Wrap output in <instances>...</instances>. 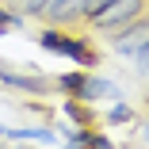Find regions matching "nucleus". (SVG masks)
<instances>
[{
  "label": "nucleus",
  "instance_id": "f257e3e1",
  "mask_svg": "<svg viewBox=\"0 0 149 149\" xmlns=\"http://www.w3.org/2000/svg\"><path fill=\"white\" fill-rule=\"evenodd\" d=\"M138 15H141V0H107V4L88 12V23L96 31H118V27H126Z\"/></svg>",
  "mask_w": 149,
  "mask_h": 149
},
{
  "label": "nucleus",
  "instance_id": "f03ea898",
  "mask_svg": "<svg viewBox=\"0 0 149 149\" xmlns=\"http://www.w3.org/2000/svg\"><path fill=\"white\" fill-rule=\"evenodd\" d=\"M42 46L54 50V54H61V57H73V61H80V65H88V69L96 65V54L88 50L80 38H65V35H57V31H46V35H42Z\"/></svg>",
  "mask_w": 149,
  "mask_h": 149
},
{
  "label": "nucleus",
  "instance_id": "7ed1b4c3",
  "mask_svg": "<svg viewBox=\"0 0 149 149\" xmlns=\"http://www.w3.org/2000/svg\"><path fill=\"white\" fill-rule=\"evenodd\" d=\"M149 46V19L141 23H126V27H118V35H115V54H123V57H138L141 50Z\"/></svg>",
  "mask_w": 149,
  "mask_h": 149
},
{
  "label": "nucleus",
  "instance_id": "20e7f679",
  "mask_svg": "<svg viewBox=\"0 0 149 149\" xmlns=\"http://www.w3.org/2000/svg\"><path fill=\"white\" fill-rule=\"evenodd\" d=\"M88 8H92V0H50V4L42 8V15L54 19V23H65V19L88 15Z\"/></svg>",
  "mask_w": 149,
  "mask_h": 149
},
{
  "label": "nucleus",
  "instance_id": "39448f33",
  "mask_svg": "<svg viewBox=\"0 0 149 149\" xmlns=\"http://www.w3.org/2000/svg\"><path fill=\"white\" fill-rule=\"evenodd\" d=\"M0 84L19 88V92H46V84L38 77H23V73H8V69H0Z\"/></svg>",
  "mask_w": 149,
  "mask_h": 149
},
{
  "label": "nucleus",
  "instance_id": "423d86ee",
  "mask_svg": "<svg viewBox=\"0 0 149 149\" xmlns=\"http://www.w3.org/2000/svg\"><path fill=\"white\" fill-rule=\"evenodd\" d=\"M80 100H100V96H115V84L111 80H96V77H84V84H80V92H77Z\"/></svg>",
  "mask_w": 149,
  "mask_h": 149
},
{
  "label": "nucleus",
  "instance_id": "0eeeda50",
  "mask_svg": "<svg viewBox=\"0 0 149 149\" xmlns=\"http://www.w3.org/2000/svg\"><path fill=\"white\" fill-rule=\"evenodd\" d=\"M80 84H84V73H61V77H57V88H61V92H69V96L80 92Z\"/></svg>",
  "mask_w": 149,
  "mask_h": 149
},
{
  "label": "nucleus",
  "instance_id": "6e6552de",
  "mask_svg": "<svg viewBox=\"0 0 149 149\" xmlns=\"http://www.w3.org/2000/svg\"><path fill=\"white\" fill-rule=\"evenodd\" d=\"M12 138H31V141H54V130H38V126H27V130H4Z\"/></svg>",
  "mask_w": 149,
  "mask_h": 149
},
{
  "label": "nucleus",
  "instance_id": "1a4fd4ad",
  "mask_svg": "<svg viewBox=\"0 0 149 149\" xmlns=\"http://www.w3.org/2000/svg\"><path fill=\"white\" fill-rule=\"evenodd\" d=\"M130 118H134V111H130L126 103H115V107H111V115H107V123H115V126H118V123H130Z\"/></svg>",
  "mask_w": 149,
  "mask_h": 149
},
{
  "label": "nucleus",
  "instance_id": "9d476101",
  "mask_svg": "<svg viewBox=\"0 0 149 149\" xmlns=\"http://www.w3.org/2000/svg\"><path fill=\"white\" fill-rule=\"evenodd\" d=\"M50 4V0H23V8H27V15H42V8Z\"/></svg>",
  "mask_w": 149,
  "mask_h": 149
},
{
  "label": "nucleus",
  "instance_id": "9b49d317",
  "mask_svg": "<svg viewBox=\"0 0 149 149\" xmlns=\"http://www.w3.org/2000/svg\"><path fill=\"white\" fill-rule=\"evenodd\" d=\"M134 61H138V69H141V73H149V46H145V50L134 57Z\"/></svg>",
  "mask_w": 149,
  "mask_h": 149
},
{
  "label": "nucleus",
  "instance_id": "f8f14e48",
  "mask_svg": "<svg viewBox=\"0 0 149 149\" xmlns=\"http://www.w3.org/2000/svg\"><path fill=\"white\" fill-rule=\"evenodd\" d=\"M0 23H4V27H19L23 19H19V15H12V12H0Z\"/></svg>",
  "mask_w": 149,
  "mask_h": 149
},
{
  "label": "nucleus",
  "instance_id": "ddd939ff",
  "mask_svg": "<svg viewBox=\"0 0 149 149\" xmlns=\"http://www.w3.org/2000/svg\"><path fill=\"white\" fill-rule=\"evenodd\" d=\"M69 115H73V123H88V118H84V111H80V107H73V103H69Z\"/></svg>",
  "mask_w": 149,
  "mask_h": 149
},
{
  "label": "nucleus",
  "instance_id": "4468645a",
  "mask_svg": "<svg viewBox=\"0 0 149 149\" xmlns=\"http://www.w3.org/2000/svg\"><path fill=\"white\" fill-rule=\"evenodd\" d=\"M100 4H107V0H92V8H100ZM92 8H88V12H92Z\"/></svg>",
  "mask_w": 149,
  "mask_h": 149
},
{
  "label": "nucleus",
  "instance_id": "2eb2a0df",
  "mask_svg": "<svg viewBox=\"0 0 149 149\" xmlns=\"http://www.w3.org/2000/svg\"><path fill=\"white\" fill-rule=\"evenodd\" d=\"M145 77H149V73H145Z\"/></svg>",
  "mask_w": 149,
  "mask_h": 149
}]
</instances>
